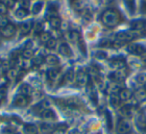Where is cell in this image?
<instances>
[{
	"mask_svg": "<svg viewBox=\"0 0 146 134\" xmlns=\"http://www.w3.org/2000/svg\"><path fill=\"white\" fill-rule=\"evenodd\" d=\"M143 1H144V2H145V3H146V0H143Z\"/></svg>",
	"mask_w": 146,
	"mask_h": 134,
	"instance_id": "43",
	"label": "cell"
},
{
	"mask_svg": "<svg viewBox=\"0 0 146 134\" xmlns=\"http://www.w3.org/2000/svg\"><path fill=\"white\" fill-rule=\"evenodd\" d=\"M19 92H20L19 94H22V95L28 96L29 97V95L31 94V87L29 85H27V84H23L19 88Z\"/></svg>",
	"mask_w": 146,
	"mask_h": 134,
	"instance_id": "16",
	"label": "cell"
},
{
	"mask_svg": "<svg viewBox=\"0 0 146 134\" xmlns=\"http://www.w3.org/2000/svg\"><path fill=\"white\" fill-rule=\"evenodd\" d=\"M24 132L25 134H38V129L33 124H25Z\"/></svg>",
	"mask_w": 146,
	"mask_h": 134,
	"instance_id": "11",
	"label": "cell"
},
{
	"mask_svg": "<svg viewBox=\"0 0 146 134\" xmlns=\"http://www.w3.org/2000/svg\"><path fill=\"white\" fill-rule=\"evenodd\" d=\"M44 61H45V58H43L42 56H37L34 58L33 62H34V64H36V65H40V64H42Z\"/></svg>",
	"mask_w": 146,
	"mask_h": 134,
	"instance_id": "34",
	"label": "cell"
},
{
	"mask_svg": "<svg viewBox=\"0 0 146 134\" xmlns=\"http://www.w3.org/2000/svg\"><path fill=\"white\" fill-rule=\"evenodd\" d=\"M144 25H145V23L143 21H135V22L132 23V27L135 30H140V29L144 28Z\"/></svg>",
	"mask_w": 146,
	"mask_h": 134,
	"instance_id": "27",
	"label": "cell"
},
{
	"mask_svg": "<svg viewBox=\"0 0 146 134\" xmlns=\"http://www.w3.org/2000/svg\"><path fill=\"white\" fill-rule=\"evenodd\" d=\"M42 8V3H37V4H35L34 5V7H33V13H38L39 11H40V9Z\"/></svg>",
	"mask_w": 146,
	"mask_h": 134,
	"instance_id": "36",
	"label": "cell"
},
{
	"mask_svg": "<svg viewBox=\"0 0 146 134\" xmlns=\"http://www.w3.org/2000/svg\"><path fill=\"white\" fill-rule=\"evenodd\" d=\"M131 91H130L129 89H127V88H124V89H121L119 92V98L120 100H122V101H127V100H129L130 98H131Z\"/></svg>",
	"mask_w": 146,
	"mask_h": 134,
	"instance_id": "10",
	"label": "cell"
},
{
	"mask_svg": "<svg viewBox=\"0 0 146 134\" xmlns=\"http://www.w3.org/2000/svg\"><path fill=\"white\" fill-rule=\"evenodd\" d=\"M112 65L114 67H116V68H118V69H120V68H123L124 67V62L122 60H114L112 62Z\"/></svg>",
	"mask_w": 146,
	"mask_h": 134,
	"instance_id": "32",
	"label": "cell"
},
{
	"mask_svg": "<svg viewBox=\"0 0 146 134\" xmlns=\"http://www.w3.org/2000/svg\"><path fill=\"white\" fill-rule=\"evenodd\" d=\"M15 33V26L13 24H7L5 27L1 28V31H0V34L1 36L5 37V38H11V37L14 35Z\"/></svg>",
	"mask_w": 146,
	"mask_h": 134,
	"instance_id": "3",
	"label": "cell"
},
{
	"mask_svg": "<svg viewBox=\"0 0 146 134\" xmlns=\"http://www.w3.org/2000/svg\"><path fill=\"white\" fill-rule=\"evenodd\" d=\"M35 30H36V32H39V31H41L42 30V25L40 24V23H37L36 24V27H35Z\"/></svg>",
	"mask_w": 146,
	"mask_h": 134,
	"instance_id": "39",
	"label": "cell"
},
{
	"mask_svg": "<svg viewBox=\"0 0 146 134\" xmlns=\"http://www.w3.org/2000/svg\"><path fill=\"white\" fill-rule=\"evenodd\" d=\"M45 62L49 65H57L59 63V59H58V57L55 56V55L50 54L45 57Z\"/></svg>",
	"mask_w": 146,
	"mask_h": 134,
	"instance_id": "12",
	"label": "cell"
},
{
	"mask_svg": "<svg viewBox=\"0 0 146 134\" xmlns=\"http://www.w3.org/2000/svg\"><path fill=\"white\" fill-rule=\"evenodd\" d=\"M0 40H1V34H0Z\"/></svg>",
	"mask_w": 146,
	"mask_h": 134,
	"instance_id": "42",
	"label": "cell"
},
{
	"mask_svg": "<svg viewBox=\"0 0 146 134\" xmlns=\"http://www.w3.org/2000/svg\"><path fill=\"white\" fill-rule=\"evenodd\" d=\"M29 103V97L28 96L18 94L14 99V105L16 107H25Z\"/></svg>",
	"mask_w": 146,
	"mask_h": 134,
	"instance_id": "5",
	"label": "cell"
},
{
	"mask_svg": "<svg viewBox=\"0 0 146 134\" xmlns=\"http://www.w3.org/2000/svg\"><path fill=\"white\" fill-rule=\"evenodd\" d=\"M39 38H40L41 42L45 43V44H46V43L48 42V41L50 40V39L52 38V37H51L50 33H48V32H41L40 33V37H39Z\"/></svg>",
	"mask_w": 146,
	"mask_h": 134,
	"instance_id": "19",
	"label": "cell"
},
{
	"mask_svg": "<svg viewBox=\"0 0 146 134\" xmlns=\"http://www.w3.org/2000/svg\"><path fill=\"white\" fill-rule=\"evenodd\" d=\"M8 23V19L5 15H0V28H3L5 27Z\"/></svg>",
	"mask_w": 146,
	"mask_h": 134,
	"instance_id": "28",
	"label": "cell"
},
{
	"mask_svg": "<svg viewBox=\"0 0 146 134\" xmlns=\"http://www.w3.org/2000/svg\"><path fill=\"white\" fill-rule=\"evenodd\" d=\"M22 56L25 59H29L30 60L33 57V50L31 48H25L24 51L22 52Z\"/></svg>",
	"mask_w": 146,
	"mask_h": 134,
	"instance_id": "24",
	"label": "cell"
},
{
	"mask_svg": "<svg viewBox=\"0 0 146 134\" xmlns=\"http://www.w3.org/2000/svg\"><path fill=\"white\" fill-rule=\"evenodd\" d=\"M101 20L104 25L107 27H115L116 25L119 23L120 17L119 14L113 9H108V10L104 11L103 14L101 16Z\"/></svg>",
	"mask_w": 146,
	"mask_h": 134,
	"instance_id": "1",
	"label": "cell"
},
{
	"mask_svg": "<svg viewBox=\"0 0 146 134\" xmlns=\"http://www.w3.org/2000/svg\"><path fill=\"white\" fill-rule=\"evenodd\" d=\"M74 79V72H73L72 69L68 70V71L65 73L64 75V81L67 82V83H70L72 80Z\"/></svg>",
	"mask_w": 146,
	"mask_h": 134,
	"instance_id": "20",
	"label": "cell"
},
{
	"mask_svg": "<svg viewBox=\"0 0 146 134\" xmlns=\"http://www.w3.org/2000/svg\"><path fill=\"white\" fill-rule=\"evenodd\" d=\"M50 25L54 29H58L61 26V20L59 17L57 16H52L50 18Z\"/></svg>",
	"mask_w": 146,
	"mask_h": 134,
	"instance_id": "17",
	"label": "cell"
},
{
	"mask_svg": "<svg viewBox=\"0 0 146 134\" xmlns=\"http://www.w3.org/2000/svg\"><path fill=\"white\" fill-rule=\"evenodd\" d=\"M20 66L24 69H28L29 67L31 66V63H30V60L29 59H25V58H22L20 60Z\"/></svg>",
	"mask_w": 146,
	"mask_h": 134,
	"instance_id": "26",
	"label": "cell"
},
{
	"mask_svg": "<svg viewBox=\"0 0 146 134\" xmlns=\"http://www.w3.org/2000/svg\"><path fill=\"white\" fill-rule=\"evenodd\" d=\"M41 116H42L44 119H54L55 118V114L54 112L52 111L51 109H44L42 111V113H41Z\"/></svg>",
	"mask_w": 146,
	"mask_h": 134,
	"instance_id": "14",
	"label": "cell"
},
{
	"mask_svg": "<svg viewBox=\"0 0 146 134\" xmlns=\"http://www.w3.org/2000/svg\"><path fill=\"white\" fill-rule=\"evenodd\" d=\"M137 37V34H136L134 31H128V32H120L116 35V39L118 41H121V42H126V41H131L133 40L134 38Z\"/></svg>",
	"mask_w": 146,
	"mask_h": 134,
	"instance_id": "2",
	"label": "cell"
},
{
	"mask_svg": "<svg viewBox=\"0 0 146 134\" xmlns=\"http://www.w3.org/2000/svg\"><path fill=\"white\" fill-rule=\"evenodd\" d=\"M134 97L138 102H142L146 99V89L144 88H140V89L136 90V92L134 93Z\"/></svg>",
	"mask_w": 146,
	"mask_h": 134,
	"instance_id": "9",
	"label": "cell"
},
{
	"mask_svg": "<svg viewBox=\"0 0 146 134\" xmlns=\"http://www.w3.org/2000/svg\"><path fill=\"white\" fill-rule=\"evenodd\" d=\"M5 5L7 6V8H11V7L14 6L15 4V0H5Z\"/></svg>",
	"mask_w": 146,
	"mask_h": 134,
	"instance_id": "37",
	"label": "cell"
},
{
	"mask_svg": "<svg viewBox=\"0 0 146 134\" xmlns=\"http://www.w3.org/2000/svg\"><path fill=\"white\" fill-rule=\"evenodd\" d=\"M137 82L140 84H145L146 83V74H139V75L137 76Z\"/></svg>",
	"mask_w": 146,
	"mask_h": 134,
	"instance_id": "33",
	"label": "cell"
},
{
	"mask_svg": "<svg viewBox=\"0 0 146 134\" xmlns=\"http://www.w3.org/2000/svg\"><path fill=\"white\" fill-rule=\"evenodd\" d=\"M7 13V6L4 3L0 2V15H5Z\"/></svg>",
	"mask_w": 146,
	"mask_h": 134,
	"instance_id": "35",
	"label": "cell"
},
{
	"mask_svg": "<svg viewBox=\"0 0 146 134\" xmlns=\"http://www.w3.org/2000/svg\"><path fill=\"white\" fill-rule=\"evenodd\" d=\"M88 74L84 71H79L76 75V82L78 85L84 86L88 83Z\"/></svg>",
	"mask_w": 146,
	"mask_h": 134,
	"instance_id": "7",
	"label": "cell"
},
{
	"mask_svg": "<svg viewBox=\"0 0 146 134\" xmlns=\"http://www.w3.org/2000/svg\"><path fill=\"white\" fill-rule=\"evenodd\" d=\"M31 28H32V23L31 22H24L20 26V30L23 34H27V33L30 32Z\"/></svg>",
	"mask_w": 146,
	"mask_h": 134,
	"instance_id": "18",
	"label": "cell"
},
{
	"mask_svg": "<svg viewBox=\"0 0 146 134\" xmlns=\"http://www.w3.org/2000/svg\"><path fill=\"white\" fill-rule=\"evenodd\" d=\"M119 100H120L119 96L112 95L111 97H110V103H111V105H113V106H117L118 103H119Z\"/></svg>",
	"mask_w": 146,
	"mask_h": 134,
	"instance_id": "30",
	"label": "cell"
},
{
	"mask_svg": "<svg viewBox=\"0 0 146 134\" xmlns=\"http://www.w3.org/2000/svg\"><path fill=\"white\" fill-rule=\"evenodd\" d=\"M144 11L146 12V5H145V7H144Z\"/></svg>",
	"mask_w": 146,
	"mask_h": 134,
	"instance_id": "41",
	"label": "cell"
},
{
	"mask_svg": "<svg viewBox=\"0 0 146 134\" xmlns=\"http://www.w3.org/2000/svg\"><path fill=\"white\" fill-rule=\"evenodd\" d=\"M68 37L72 42H77L79 40V33L76 31H71L68 33Z\"/></svg>",
	"mask_w": 146,
	"mask_h": 134,
	"instance_id": "25",
	"label": "cell"
},
{
	"mask_svg": "<svg viewBox=\"0 0 146 134\" xmlns=\"http://www.w3.org/2000/svg\"><path fill=\"white\" fill-rule=\"evenodd\" d=\"M144 29H145V31H146V22H145V25H144Z\"/></svg>",
	"mask_w": 146,
	"mask_h": 134,
	"instance_id": "40",
	"label": "cell"
},
{
	"mask_svg": "<svg viewBox=\"0 0 146 134\" xmlns=\"http://www.w3.org/2000/svg\"><path fill=\"white\" fill-rule=\"evenodd\" d=\"M15 15H16V17H18V18H24V17H26L27 15H28V11H27V9L19 8L16 10Z\"/></svg>",
	"mask_w": 146,
	"mask_h": 134,
	"instance_id": "22",
	"label": "cell"
},
{
	"mask_svg": "<svg viewBox=\"0 0 146 134\" xmlns=\"http://www.w3.org/2000/svg\"><path fill=\"white\" fill-rule=\"evenodd\" d=\"M128 51L133 54H136V55H143L145 54L146 52V49L144 46L142 45H138V44H133V45H130L128 47Z\"/></svg>",
	"mask_w": 146,
	"mask_h": 134,
	"instance_id": "6",
	"label": "cell"
},
{
	"mask_svg": "<svg viewBox=\"0 0 146 134\" xmlns=\"http://www.w3.org/2000/svg\"><path fill=\"white\" fill-rule=\"evenodd\" d=\"M126 6L128 7V9L130 10V12L133 13L134 8H135V4H134V0H125Z\"/></svg>",
	"mask_w": 146,
	"mask_h": 134,
	"instance_id": "29",
	"label": "cell"
},
{
	"mask_svg": "<svg viewBox=\"0 0 146 134\" xmlns=\"http://www.w3.org/2000/svg\"><path fill=\"white\" fill-rule=\"evenodd\" d=\"M59 71L57 69H50L48 72H47V76L50 80H55L57 77H58Z\"/></svg>",
	"mask_w": 146,
	"mask_h": 134,
	"instance_id": "23",
	"label": "cell"
},
{
	"mask_svg": "<svg viewBox=\"0 0 146 134\" xmlns=\"http://www.w3.org/2000/svg\"><path fill=\"white\" fill-rule=\"evenodd\" d=\"M59 52L62 55H64V56H70L71 55L70 47H69L66 43H62V44L60 45V47H59Z\"/></svg>",
	"mask_w": 146,
	"mask_h": 134,
	"instance_id": "13",
	"label": "cell"
},
{
	"mask_svg": "<svg viewBox=\"0 0 146 134\" xmlns=\"http://www.w3.org/2000/svg\"><path fill=\"white\" fill-rule=\"evenodd\" d=\"M12 134H18V133H12Z\"/></svg>",
	"mask_w": 146,
	"mask_h": 134,
	"instance_id": "44",
	"label": "cell"
},
{
	"mask_svg": "<svg viewBox=\"0 0 146 134\" xmlns=\"http://www.w3.org/2000/svg\"><path fill=\"white\" fill-rule=\"evenodd\" d=\"M18 75H19V71H18V70H16V69H14V68H12V69H9L8 71H7V78H8L9 80H11V81L17 79Z\"/></svg>",
	"mask_w": 146,
	"mask_h": 134,
	"instance_id": "15",
	"label": "cell"
},
{
	"mask_svg": "<svg viewBox=\"0 0 146 134\" xmlns=\"http://www.w3.org/2000/svg\"><path fill=\"white\" fill-rule=\"evenodd\" d=\"M121 112H122V114H123L124 116H129V115H130V110L128 109L127 107L122 108V109H121Z\"/></svg>",
	"mask_w": 146,
	"mask_h": 134,
	"instance_id": "38",
	"label": "cell"
},
{
	"mask_svg": "<svg viewBox=\"0 0 146 134\" xmlns=\"http://www.w3.org/2000/svg\"><path fill=\"white\" fill-rule=\"evenodd\" d=\"M136 124L141 131H146V117L143 114H140L136 118Z\"/></svg>",
	"mask_w": 146,
	"mask_h": 134,
	"instance_id": "8",
	"label": "cell"
},
{
	"mask_svg": "<svg viewBox=\"0 0 146 134\" xmlns=\"http://www.w3.org/2000/svg\"><path fill=\"white\" fill-rule=\"evenodd\" d=\"M131 131V127H130V124L128 123L126 120L122 119L118 122L117 125V132L119 134H128Z\"/></svg>",
	"mask_w": 146,
	"mask_h": 134,
	"instance_id": "4",
	"label": "cell"
},
{
	"mask_svg": "<svg viewBox=\"0 0 146 134\" xmlns=\"http://www.w3.org/2000/svg\"><path fill=\"white\" fill-rule=\"evenodd\" d=\"M46 46H47V48H49V49L55 48V47H56V39L51 38L50 40L46 43Z\"/></svg>",
	"mask_w": 146,
	"mask_h": 134,
	"instance_id": "31",
	"label": "cell"
},
{
	"mask_svg": "<svg viewBox=\"0 0 146 134\" xmlns=\"http://www.w3.org/2000/svg\"><path fill=\"white\" fill-rule=\"evenodd\" d=\"M40 129H41V131H42V133L50 134V133H52V131H53L54 128H53L51 125H49V124H42L41 127H40Z\"/></svg>",
	"mask_w": 146,
	"mask_h": 134,
	"instance_id": "21",
	"label": "cell"
}]
</instances>
